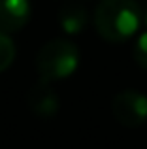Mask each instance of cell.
Masks as SVG:
<instances>
[{
  "label": "cell",
  "instance_id": "obj_1",
  "mask_svg": "<svg viewBox=\"0 0 147 149\" xmlns=\"http://www.w3.org/2000/svg\"><path fill=\"white\" fill-rule=\"evenodd\" d=\"M92 21L96 32L104 40L121 44L140 29L141 8L136 0H100Z\"/></svg>",
  "mask_w": 147,
  "mask_h": 149
},
{
  "label": "cell",
  "instance_id": "obj_2",
  "mask_svg": "<svg viewBox=\"0 0 147 149\" xmlns=\"http://www.w3.org/2000/svg\"><path fill=\"white\" fill-rule=\"evenodd\" d=\"M79 64V49L68 40H51L38 51L36 68L44 81H59L72 76Z\"/></svg>",
  "mask_w": 147,
  "mask_h": 149
},
{
  "label": "cell",
  "instance_id": "obj_3",
  "mask_svg": "<svg viewBox=\"0 0 147 149\" xmlns=\"http://www.w3.org/2000/svg\"><path fill=\"white\" fill-rule=\"evenodd\" d=\"M111 111L125 127H140L147 121V96L134 89L121 91L111 102Z\"/></svg>",
  "mask_w": 147,
  "mask_h": 149
},
{
  "label": "cell",
  "instance_id": "obj_4",
  "mask_svg": "<svg viewBox=\"0 0 147 149\" xmlns=\"http://www.w3.org/2000/svg\"><path fill=\"white\" fill-rule=\"evenodd\" d=\"M28 108L34 115L42 119H51L59 111V95L49 85V81L40 79L28 93Z\"/></svg>",
  "mask_w": 147,
  "mask_h": 149
},
{
  "label": "cell",
  "instance_id": "obj_5",
  "mask_svg": "<svg viewBox=\"0 0 147 149\" xmlns=\"http://www.w3.org/2000/svg\"><path fill=\"white\" fill-rule=\"evenodd\" d=\"M30 19V0H0V30L17 32Z\"/></svg>",
  "mask_w": 147,
  "mask_h": 149
},
{
  "label": "cell",
  "instance_id": "obj_6",
  "mask_svg": "<svg viewBox=\"0 0 147 149\" xmlns=\"http://www.w3.org/2000/svg\"><path fill=\"white\" fill-rule=\"evenodd\" d=\"M59 23L64 32L79 34L89 23L87 8L79 0H66L59 10Z\"/></svg>",
  "mask_w": 147,
  "mask_h": 149
},
{
  "label": "cell",
  "instance_id": "obj_7",
  "mask_svg": "<svg viewBox=\"0 0 147 149\" xmlns=\"http://www.w3.org/2000/svg\"><path fill=\"white\" fill-rule=\"evenodd\" d=\"M15 58V45L6 32L0 30V72L8 70Z\"/></svg>",
  "mask_w": 147,
  "mask_h": 149
},
{
  "label": "cell",
  "instance_id": "obj_8",
  "mask_svg": "<svg viewBox=\"0 0 147 149\" xmlns=\"http://www.w3.org/2000/svg\"><path fill=\"white\" fill-rule=\"evenodd\" d=\"M134 58L144 70H147V32H144L138 38L136 45H134Z\"/></svg>",
  "mask_w": 147,
  "mask_h": 149
},
{
  "label": "cell",
  "instance_id": "obj_9",
  "mask_svg": "<svg viewBox=\"0 0 147 149\" xmlns=\"http://www.w3.org/2000/svg\"><path fill=\"white\" fill-rule=\"evenodd\" d=\"M141 23H144V25H145V29H147V10L144 11V13H141Z\"/></svg>",
  "mask_w": 147,
  "mask_h": 149
}]
</instances>
